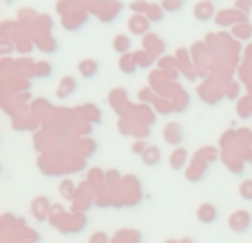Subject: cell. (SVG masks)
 Listing matches in <instances>:
<instances>
[{"instance_id": "13", "label": "cell", "mask_w": 252, "mask_h": 243, "mask_svg": "<svg viewBox=\"0 0 252 243\" xmlns=\"http://www.w3.org/2000/svg\"><path fill=\"white\" fill-rule=\"evenodd\" d=\"M53 73V66L49 62H35V78L38 80H47Z\"/></svg>"}, {"instance_id": "18", "label": "cell", "mask_w": 252, "mask_h": 243, "mask_svg": "<svg viewBox=\"0 0 252 243\" xmlns=\"http://www.w3.org/2000/svg\"><path fill=\"white\" fill-rule=\"evenodd\" d=\"M89 243H109V237H106V232H95V235L89 239Z\"/></svg>"}, {"instance_id": "6", "label": "cell", "mask_w": 252, "mask_h": 243, "mask_svg": "<svg viewBox=\"0 0 252 243\" xmlns=\"http://www.w3.org/2000/svg\"><path fill=\"white\" fill-rule=\"evenodd\" d=\"M78 71L84 80H95L100 75V62L97 60H82L78 64Z\"/></svg>"}, {"instance_id": "20", "label": "cell", "mask_w": 252, "mask_h": 243, "mask_svg": "<svg viewBox=\"0 0 252 243\" xmlns=\"http://www.w3.org/2000/svg\"><path fill=\"white\" fill-rule=\"evenodd\" d=\"M146 144H144V142H137V144H135V146H133V152H135V155H144V151H146Z\"/></svg>"}, {"instance_id": "9", "label": "cell", "mask_w": 252, "mask_h": 243, "mask_svg": "<svg viewBox=\"0 0 252 243\" xmlns=\"http://www.w3.org/2000/svg\"><path fill=\"white\" fill-rule=\"evenodd\" d=\"M142 161L146 166H157V164H161V151L157 146H148L146 151H144V155H142Z\"/></svg>"}, {"instance_id": "5", "label": "cell", "mask_w": 252, "mask_h": 243, "mask_svg": "<svg viewBox=\"0 0 252 243\" xmlns=\"http://www.w3.org/2000/svg\"><path fill=\"white\" fill-rule=\"evenodd\" d=\"M78 91V80L71 78V75H64L60 82V87H58V100H66V97H71L73 93Z\"/></svg>"}, {"instance_id": "4", "label": "cell", "mask_w": 252, "mask_h": 243, "mask_svg": "<svg viewBox=\"0 0 252 243\" xmlns=\"http://www.w3.org/2000/svg\"><path fill=\"white\" fill-rule=\"evenodd\" d=\"M197 219H199V223H204V226H210V223H215L219 219V208L213 204H201L199 210H197Z\"/></svg>"}, {"instance_id": "24", "label": "cell", "mask_w": 252, "mask_h": 243, "mask_svg": "<svg viewBox=\"0 0 252 243\" xmlns=\"http://www.w3.org/2000/svg\"><path fill=\"white\" fill-rule=\"evenodd\" d=\"M213 2H215V0H213Z\"/></svg>"}, {"instance_id": "8", "label": "cell", "mask_w": 252, "mask_h": 243, "mask_svg": "<svg viewBox=\"0 0 252 243\" xmlns=\"http://www.w3.org/2000/svg\"><path fill=\"white\" fill-rule=\"evenodd\" d=\"M137 60H135V56H130V53H124V56H120V71L126 75H133L135 71H137Z\"/></svg>"}, {"instance_id": "3", "label": "cell", "mask_w": 252, "mask_h": 243, "mask_svg": "<svg viewBox=\"0 0 252 243\" xmlns=\"http://www.w3.org/2000/svg\"><path fill=\"white\" fill-rule=\"evenodd\" d=\"M228 226H230L235 232H246L252 226V214L248 213V210H237V213L230 217Z\"/></svg>"}, {"instance_id": "7", "label": "cell", "mask_w": 252, "mask_h": 243, "mask_svg": "<svg viewBox=\"0 0 252 243\" xmlns=\"http://www.w3.org/2000/svg\"><path fill=\"white\" fill-rule=\"evenodd\" d=\"M164 139L170 144V146H179V144L184 142V128L179 124H168L164 128Z\"/></svg>"}, {"instance_id": "12", "label": "cell", "mask_w": 252, "mask_h": 243, "mask_svg": "<svg viewBox=\"0 0 252 243\" xmlns=\"http://www.w3.org/2000/svg\"><path fill=\"white\" fill-rule=\"evenodd\" d=\"M161 9L168 13H179L184 9V4H186V0H161Z\"/></svg>"}, {"instance_id": "1", "label": "cell", "mask_w": 252, "mask_h": 243, "mask_svg": "<svg viewBox=\"0 0 252 243\" xmlns=\"http://www.w3.org/2000/svg\"><path fill=\"white\" fill-rule=\"evenodd\" d=\"M192 16H195V20H199V22H210L215 16H217L215 2L213 0H199V2L195 4V9H192Z\"/></svg>"}, {"instance_id": "17", "label": "cell", "mask_w": 252, "mask_h": 243, "mask_svg": "<svg viewBox=\"0 0 252 243\" xmlns=\"http://www.w3.org/2000/svg\"><path fill=\"white\" fill-rule=\"evenodd\" d=\"M62 195H64V199H73V183L71 182L62 183Z\"/></svg>"}, {"instance_id": "16", "label": "cell", "mask_w": 252, "mask_h": 243, "mask_svg": "<svg viewBox=\"0 0 252 243\" xmlns=\"http://www.w3.org/2000/svg\"><path fill=\"white\" fill-rule=\"evenodd\" d=\"M135 56V60H137V66H142V69H148V66L153 64V58H148V53L146 51H139V53H133Z\"/></svg>"}, {"instance_id": "11", "label": "cell", "mask_w": 252, "mask_h": 243, "mask_svg": "<svg viewBox=\"0 0 252 243\" xmlns=\"http://www.w3.org/2000/svg\"><path fill=\"white\" fill-rule=\"evenodd\" d=\"M146 18L151 22H161V20H164V9H161V4H148Z\"/></svg>"}, {"instance_id": "21", "label": "cell", "mask_w": 252, "mask_h": 243, "mask_svg": "<svg viewBox=\"0 0 252 243\" xmlns=\"http://www.w3.org/2000/svg\"><path fill=\"white\" fill-rule=\"evenodd\" d=\"M182 243H195V241H192V239H184Z\"/></svg>"}, {"instance_id": "19", "label": "cell", "mask_w": 252, "mask_h": 243, "mask_svg": "<svg viewBox=\"0 0 252 243\" xmlns=\"http://www.w3.org/2000/svg\"><path fill=\"white\" fill-rule=\"evenodd\" d=\"M148 4H151V2H133V4H130V9H133L135 13H146Z\"/></svg>"}, {"instance_id": "10", "label": "cell", "mask_w": 252, "mask_h": 243, "mask_svg": "<svg viewBox=\"0 0 252 243\" xmlns=\"http://www.w3.org/2000/svg\"><path fill=\"white\" fill-rule=\"evenodd\" d=\"M130 38L128 35H115V40H113V49L120 53V56H124V53H128L130 51Z\"/></svg>"}, {"instance_id": "23", "label": "cell", "mask_w": 252, "mask_h": 243, "mask_svg": "<svg viewBox=\"0 0 252 243\" xmlns=\"http://www.w3.org/2000/svg\"><path fill=\"white\" fill-rule=\"evenodd\" d=\"M113 243H120V241H113Z\"/></svg>"}, {"instance_id": "15", "label": "cell", "mask_w": 252, "mask_h": 243, "mask_svg": "<svg viewBox=\"0 0 252 243\" xmlns=\"http://www.w3.org/2000/svg\"><path fill=\"white\" fill-rule=\"evenodd\" d=\"M239 195L244 201H252V179H244V182H241Z\"/></svg>"}, {"instance_id": "14", "label": "cell", "mask_w": 252, "mask_h": 243, "mask_svg": "<svg viewBox=\"0 0 252 243\" xmlns=\"http://www.w3.org/2000/svg\"><path fill=\"white\" fill-rule=\"evenodd\" d=\"M184 159H186V151H184V148H179V151H175L173 157H170V166H173L175 170L184 168Z\"/></svg>"}, {"instance_id": "22", "label": "cell", "mask_w": 252, "mask_h": 243, "mask_svg": "<svg viewBox=\"0 0 252 243\" xmlns=\"http://www.w3.org/2000/svg\"><path fill=\"white\" fill-rule=\"evenodd\" d=\"M248 2H250V9H252V0H248Z\"/></svg>"}, {"instance_id": "2", "label": "cell", "mask_w": 252, "mask_h": 243, "mask_svg": "<svg viewBox=\"0 0 252 243\" xmlns=\"http://www.w3.org/2000/svg\"><path fill=\"white\" fill-rule=\"evenodd\" d=\"M153 22L146 18V13H135L133 18L128 20V29L133 35H148Z\"/></svg>"}]
</instances>
